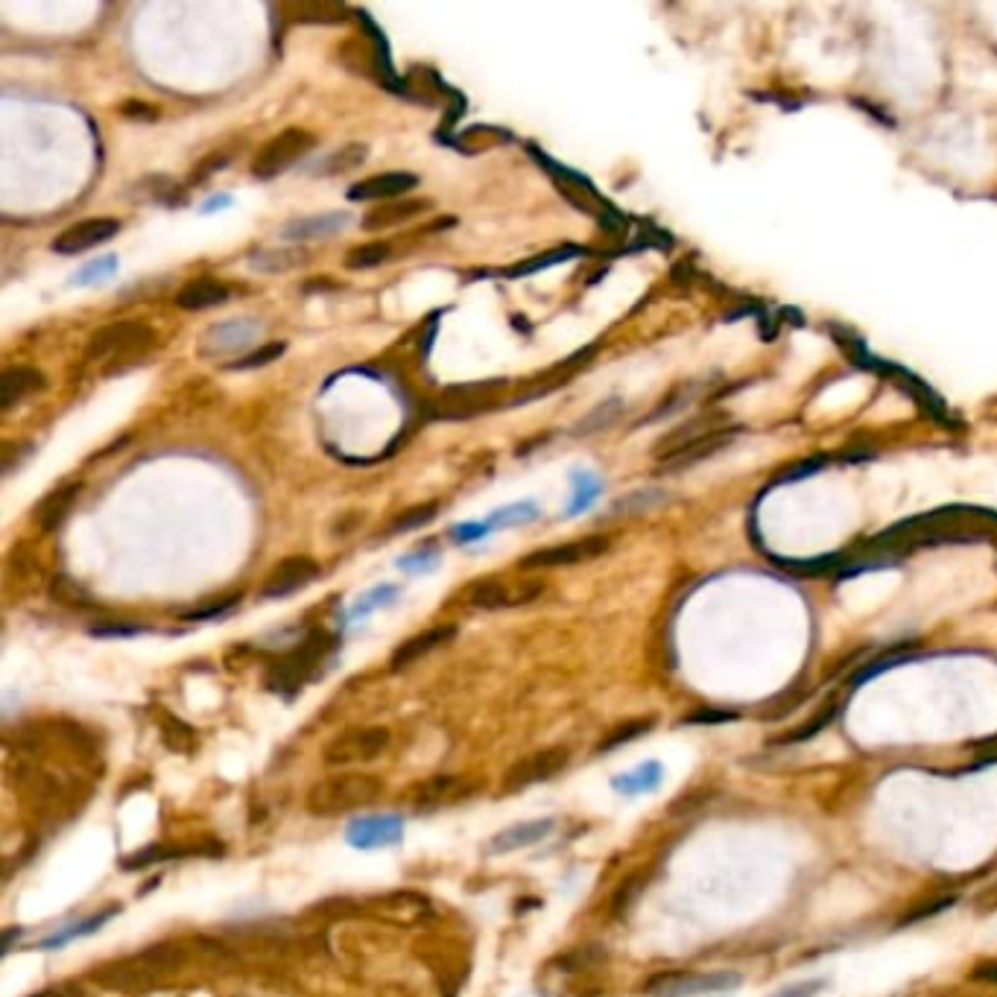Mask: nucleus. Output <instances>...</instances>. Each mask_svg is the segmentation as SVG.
<instances>
[{
    "label": "nucleus",
    "instance_id": "obj_26",
    "mask_svg": "<svg viewBox=\"0 0 997 997\" xmlns=\"http://www.w3.org/2000/svg\"><path fill=\"white\" fill-rule=\"evenodd\" d=\"M158 729H161V743L170 752H176V755H193L196 752V743H199L196 731L188 723H182L179 717H173L170 711L158 714Z\"/></svg>",
    "mask_w": 997,
    "mask_h": 997
},
{
    "label": "nucleus",
    "instance_id": "obj_40",
    "mask_svg": "<svg viewBox=\"0 0 997 997\" xmlns=\"http://www.w3.org/2000/svg\"><path fill=\"white\" fill-rule=\"evenodd\" d=\"M971 977H974L977 983H992V986H997V959L995 962H983V965H977V968L971 971Z\"/></svg>",
    "mask_w": 997,
    "mask_h": 997
},
{
    "label": "nucleus",
    "instance_id": "obj_4",
    "mask_svg": "<svg viewBox=\"0 0 997 997\" xmlns=\"http://www.w3.org/2000/svg\"><path fill=\"white\" fill-rule=\"evenodd\" d=\"M316 147L313 132L307 129H284L281 135H275L272 141L264 144V150L252 158V176L255 179H275L284 170H290L302 155H307Z\"/></svg>",
    "mask_w": 997,
    "mask_h": 997
},
{
    "label": "nucleus",
    "instance_id": "obj_23",
    "mask_svg": "<svg viewBox=\"0 0 997 997\" xmlns=\"http://www.w3.org/2000/svg\"><path fill=\"white\" fill-rule=\"evenodd\" d=\"M661 778H664V767L658 761H644V764H638V767L629 769V772L614 775L612 787L614 793H620V796H644V793H655L658 790Z\"/></svg>",
    "mask_w": 997,
    "mask_h": 997
},
{
    "label": "nucleus",
    "instance_id": "obj_18",
    "mask_svg": "<svg viewBox=\"0 0 997 997\" xmlns=\"http://www.w3.org/2000/svg\"><path fill=\"white\" fill-rule=\"evenodd\" d=\"M351 226V217L346 211H328V214H313V217H299V220H290L284 229H281V237L284 240H325V237H334L340 231Z\"/></svg>",
    "mask_w": 997,
    "mask_h": 997
},
{
    "label": "nucleus",
    "instance_id": "obj_10",
    "mask_svg": "<svg viewBox=\"0 0 997 997\" xmlns=\"http://www.w3.org/2000/svg\"><path fill=\"white\" fill-rule=\"evenodd\" d=\"M404 840V819L398 813H375V816H360L348 825L346 843L360 851H375V848H389Z\"/></svg>",
    "mask_w": 997,
    "mask_h": 997
},
{
    "label": "nucleus",
    "instance_id": "obj_13",
    "mask_svg": "<svg viewBox=\"0 0 997 997\" xmlns=\"http://www.w3.org/2000/svg\"><path fill=\"white\" fill-rule=\"evenodd\" d=\"M316 576H319V565H316L310 556H290V559H284V562L264 579V585H261V597L275 600V597L296 594V591L307 588Z\"/></svg>",
    "mask_w": 997,
    "mask_h": 997
},
{
    "label": "nucleus",
    "instance_id": "obj_15",
    "mask_svg": "<svg viewBox=\"0 0 997 997\" xmlns=\"http://www.w3.org/2000/svg\"><path fill=\"white\" fill-rule=\"evenodd\" d=\"M477 784L468 781V778H460V775H439V778H430L416 787L413 793V802L419 807H442V805H460L465 802L468 796H474Z\"/></svg>",
    "mask_w": 997,
    "mask_h": 997
},
{
    "label": "nucleus",
    "instance_id": "obj_39",
    "mask_svg": "<svg viewBox=\"0 0 997 997\" xmlns=\"http://www.w3.org/2000/svg\"><path fill=\"white\" fill-rule=\"evenodd\" d=\"M822 986H825L822 980H807V983H796V986L781 989L775 997H816V992H819Z\"/></svg>",
    "mask_w": 997,
    "mask_h": 997
},
{
    "label": "nucleus",
    "instance_id": "obj_43",
    "mask_svg": "<svg viewBox=\"0 0 997 997\" xmlns=\"http://www.w3.org/2000/svg\"><path fill=\"white\" fill-rule=\"evenodd\" d=\"M36 997H62V995H59V992H41V995Z\"/></svg>",
    "mask_w": 997,
    "mask_h": 997
},
{
    "label": "nucleus",
    "instance_id": "obj_17",
    "mask_svg": "<svg viewBox=\"0 0 997 997\" xmlns=\"http://www.w3.org/2000/svg\"><path fill=\"white\" fill-rule=\"evenodd\" d=\"M419 185V179L413 173H381V176H369L363 182H357L354 188H348V199L351 202H378V199H395L404 196Z\"/></svg>",
    "mask_w": 997,
    "mask_h": 997
},
{
    "label": "nucleus",
    "instance_id": "obj_36",
    "mask_svg": "<svg viewBox=\"0 0 997 997\" xmlns=\"http://www.w3.org/2000/svg\"><path fill=\"white\" fill-rule=\"evenodd\" d=\"M620 413V401H606L603 407H597L594 413H588L582 422L576 424V436H582V433H594V430H600V427H606V424H612V419Z\"/></svg>",
    "mask_w": 997,
    "mask_h": 997
},
{
    "label": "nucleus",
    "instance_id": "obj_14",
    "mask_svg": "<svg viewBox=\"0 0 997 997\" xmlns=\"http://www.w3.org/2000/svg\"><path fill=\"white\" fill-rule=\"evenodd\" d=\"M544 591L541 582H524L518 588H509L503 582H495V579H486V582H477L471 591H468V603L474 609H506V606H524L530 600H536L538 594Z\"/></svg>",
    "mask_w": 997,
    "mask_h": 997
},
{
    "label": "nucleus",
    "instance_id": "obj_30",
    "mask_svg": "<svg viewBox=\"0 0 997 997\" xmlns=\"http://www.w3.org/2000/svg\"><path fill=\"white\" fill-rule=\"evenodd\" d=\"M193 851H211V845H199V848H147V851H138L132 857L123 860V869H141V866H153V863H161V860H176V857H185V854H193Z\"/></svg>",
    "mask_w": 997,
    "mask_h": 997
},
{
    "label": "nucleus",
    "instance_id": "obj_19",
    "mask_svg": "<svg viewBox=\"0 0 997 997\" xmlns=\"http://www.w3.org/2000/svg\"><path fill=\"white\" fill-rule=\"evenodd\" d=\"M427 208H430L427 199H398V202H384V205H378L375 211H369V214L363 217V226L369 231L395 229V226H401V223L419 217V214L427 211Z\"/></svg>",
    "mask_w": 997,
    "mask_h": 997
},
{
    "label": "nucleus",
    "instance_id": "obj_12",
    "mask_svg": "<svg viewBox=\"0 0 997 997\" xmlns=\"http://www.w3.org/2000/svg\"><path fill=\"white\" fill-rule=\"evenodd\" d=\"M120 231V223L112 220V217H94V220H82L77 226L65 229L56 240H53V249L59 255H79V252H88L94 246H103L109 243Z\"/></svg>",
    "mask_w": 997,
    "mask_h": 997
},
{
    "label": "nucleus",
    "instance_id": "obj_42",
    "mask_svg": "<svg viewBox=\"0 0 997 997\" xmlns=\"http://www.w3.org/2000/svg\"><path fill=\"white\" fill-rule=\"evenodd\" d=\"M983 910H997V886L983 895Z\"/></svg>",
    "mask_w": 997,
    "mask_h": 997
},
{
    "label": "nucleus",
    "instance_id": "obj_6",
    "mask_svg": "<svg viewBox=\"0 0 997 997\" xmlns=\"http://www.w3.org/2000/svg\"><path fill=\"white\" fill-rule=\"evenodd\" d=\"M258 334H261V322H255L249 316H237V319L220 322L211 331H205L202 340H199V354L202 357H223V354H240L243 357V354H249L246 348L258 340Z\"/></svg>",
    "mask_w": 997,
    "mask_h": 997
},
{
    "label": "nucleus",
    "instance_id": "obj_9",
    "mask_svg": "<svg viewBox=\"0 0 997 997\" xmlns=\"http://www.w3.org/2000/svg\"><path fill=\"white\" fill-rule=\"evenodd\" d=\"M503 381L495 384H471V386H454L448 392L439 395L433 416L436 419H471L483 410H489L495 404V395L503 389Z\"/></svg>",
    "mask_w": 997,
    "mask_h": 997
},
{
    "label": "nucleus",
    "instance_id": "obj_37",
    "mask_svg": "<svg viewBox=\"0 0 997 997\" xmlns=\"http://www.w3.org/2000/svg\"><path fill=\"white\" fill-rule=\"evenodd\" d=\"M398 597V588H392V585H384V588H378V591H372V594H366L360 603H357V609H354V617H360V614H369L372 609H381V606H386V603H392Z\"/></svg>",
    "mask_w": 997,
    "mask_h": 997
},
{
    "label": "nucleus",
    "instance_id": "obj_3",
    "mask_svg": "<svg viewBox=\"0 0 997 997\" xmlns=\"http://www.w3.org/2000/svg\"><path fill=\"white\" fill-rule=\"evenodd\" d=\"M153 346V328L141 325V322H115L100 328L88 343H85V357L94 363H106V360H120V357H132L141 354Z\"/></svg>",
    "mask_w": 997,
    "mask_h": 997
},
{
    "label": "nucleus",
    "instance_id": "obj_16",
    "mask_svg": "<svg viewBox=\"0 0 997 997\" xmlns=\"http://www.w3.org/2000/svg\"><path fill=\"white\" fill-rule=\"evenodd\" d=\"M556 822L553 819H530V822H518V825H509L498 831L489 843H486V851L489 854H512L518 848H527V845H536L541 840H547L553 834Z\"/></svg>",
    "mask_w": 997,
    "mask_h": 997
},
{
    "label": "nucleus",
    "instance_id": "obj_5",
    "mask_svg": "<svg viewBox=\"0 0 997 997\" xmlns=\"http://www.w3.org/2000/svg\"><path fill=\"white\" fill-rule=\"evenodd\" d=\"M740 986V977L729 971L717 974H688V971H673V974H658L647 983V997H699V995H726L731 989Z\"/></svg>",
    "mask_w": 997,
    "mask_h": 997
},
{
    "label": "nucleus",
    "instance_id": "obj_35",
    "mask_svg": "<svg viewBox=\"0 0 997 997\" xmlns=\"http://www.w3.org/2000/svg\"><path fill=\"white\" fill-rule=\"evenodd\" d=\"M536 518V506L530 503H518V506H506L495 512L483 527H509V524H524V521H533Z\"/></svg>",
    "mask_w": 997,
    "mask_h": 997
},
{
    "label": "nucleus",
    "instance_id": "obj_29",
    "mask_svg": "<svg viewBox=\"0 0 997 997\" xmlns=\"http://www.w3.org/2000/svg\"><path fill=\"white\" fill-rule=\"evenodd\" d=\"M436 512H439V503H436V500H430V503H419V506H410L407 512L395 515V518L386 524L384 536H395V533H407V530L424 527V524H430V521L436 518Z\"/></svg>",
    "mask_w": 997,
    "mask_h": 997
},
{
    "label": "nucleus",
    "instance_id": "obj_11",
    "mask_svg": "<svg viewBox=\"0 0 997 997\" xmlns=\"http://www.w3.org/2000/svg\"><path fill=\"white\" fill-rule=\"evenodd\" d=\"M603 550H609V538L603 536H588L579 541H568V544H553L536 550L530 556L521 559L524 571H536V568H559V565H576V562H588L594 556H600Z\"/></svg>",
    "mask_w": 997,
    "mask_h": 997
},
{
    "label": "nucleus",
    "instance_id": "obj_34",
    "mask_svg": "<svg viewBox=\"0 0 997 997\" xmlns=\"http://www.w3.org/2000/svg\"><path fill=\"white\" fill-rule=\"evenodd\" d=\"M281 354H284V343H269V346L252 348L249 354H243V357L231 360L229 366L231 369H255V366H267V363H272V360H278Z\"/></svg>",
    "mask_w": 997,
    "mask_h": 997
},
{
    "label": "nucleus",
    "instance_id": "obj_22",
    "mask_svg": "<svg viewBox=\"0 0 997 997\" xmlns=\"http://www.w3.org/2000/svg\"><path fill=\"white\" fill-rule=\"evenodd\" d=\"M44 386V375L39 369H30V366H18V369H9L3 375V389H0V404L3 410H12L15 404L33 398Z\"/></svg>",
    "mask_w": 997,
    "mask_h": 997
},
{
    "label": "nucleus",
    "instance_id": "obj_41",
    "mask_svg": "<svg viewBox=\"0 0 997 997\" xmlns=\"http://www.w3.org/2000/svg\"><path fill=\"white\" fill-rule=\"evenodd\" d=\"M135 632H141L138 626H97V629H91V635H135Z\"/></svg>",
    "mask_w": 997,
    "mask_h": 997
},
{
    "label": "nucleus",
    "instance_id": "obj_25",
    "mask_svg": "<svg viewBox=\"0 0 997 997\" xmlns=\"http://www.w3.org/2000/svg\"><path fill=\"white\" fill-rule=\"evenodd\" d=\"M117 913H120V907H106V910H100L97 916H88V919L74 921V924H68V927H59L53 936L41 939L39 948H44V951H56V948H62V945H68V942H74V939L91 936V933H97V930L112 919V916H117Z\"/></svg>",
    "mask_w": 997,
    "mask_h": 997
},
{
    "label": "nucleus",
    "instance_id": "obj_24",
    "mask_svg": "<svg viewBox=\"0 0 997 997\" xmlns=\"http://www.w3.org/2000/svg\"><path fill=\"white\" fill-rule=\"evenodd\" d=\"M77 495H79V483H74V486H62V489L50 492L47 498L41 500L39 506H36V524H39V530L53 533V530L71 515V506H74Z\"/></svg>",
    "mask_w": 997,
    "mask_h": 997
},
{
    "label": "nucleus",
    "instance_id": "obj_8",
    "mask_svg": "<svg viewBox=\"0 0 997 997\" xmlns=\"http://www.w3.org/2000/svg\"><path fill=\"white\" fill-rule=\"evenodd\" d=\"M328 650H331V638L328 635H322V632H313L310 638H307L305 644L299 647V650H293L278 667H275V673H272V679H269V685L272 688H284V691H290V688H299L302 682H305L307 676L316 670V664L328 655Z\"/></svg>",
    "mask_w": 997,
    "mask_h": 997
},
{
    "label": "nucleus",
    "instance_id": "obj_38",
    "mask_svg": "<svg viewBox=\"0 0 997 997\" xmlns=\"http://www.w3.org/2000/svg\"><path fill=\"white\" fill-rule=\"evenodd\" d=\"M237 603H240V594H231V597L220 600V603H211V606H202V609H196V612H188L185 614V620H208V617H220V614H226L229 609H234Z\"/></svg>",
    "mask_w": 997,
    "mask_h": 997
},
{
    "label": "nucleus",
    "instance_id": "obj_33",
    "mask_svg": "<svg viewBox=\"0 0 997 997\" xmlns=\"http://www.w3.org/2000/svg\"><path fill=\"white\" fill-rule=\"evenodd\" d=\"M571 255H576L574 249H556V252H547V255H538V258H533V261H524V264H518V267L503 269V275H506V278H518V275H530V272H538V269L553 267V264H559V261H568Z\"/></svg>",
    "mask_w": 997,
    "mask_h": 997
},
{
    "label": "nucleus",
    "instance_id": "obj_20",
    "mask_svg": "<svg viewBox=\"0 0 997 997\" xmlns=\"http://www.w3.org/2000/svg\"><path fill=\"white\" fill-rule=\"evenodd\" d=\"M457 635V629L454 626H436V629H427V632H422V635H413L410 641H404L398 650L392 652V670H401V667H407V664H413V661H419L422 655H427V652H433L436 647H442V644H448L451 638Z\"/></svg>",
    "mask_w": 997,
    "mask_h": 997
},
{
    "label": "nucleus",
    "instance_id": "obj_21",
    "mask_svg": "<svg viewBox=\"0 0 997 997\" xmlns=\"http://www.w3.org/2000/svg\"><path fill=\"white\" fill-rule=\"evenodd\" d=\"M231 287L217 281V278H196L191 284H185L176 296V305L182 310H205V307H217L223 302H229Z\"/></svg>",
    "mask_w": 997,
    "mask_h": 997
},
{
    "label": "nucleus",
    "instance_id": "obj_2",
    "mask_svg": "<svg viewBox=\"0 0 997 997\" xmlns=\"http://www.w3.org/2000/svg\"><path fill=\"white\" fill-rule=\"evenodd\" d=\"M389 729L384 726H366V729L340 731L331 737L322 749V761L328 767H354V764H369L381 758L389 746Z\"/></svg>",
    "mask_w": 997,
    "mask_h": 997
},
{
    "label": "nucleus",
    "instance_id": "obj_31",
    "mask_svg": "<svg viewBox=\"0 0 997 997\" xmlns=\"http://www.w3.org/2000/svg\"><path fill=\"white\" fill-rule=\"evenodd\" d=\"M392 258V249L386 243H363V246H354L351 252L346 255V267L348 269H372L381 267Z\"/></svg>",
    "mask_w": 997,
    "mask_h": 997
},
{
    "label": "nucleus",
    "instance_id": "obj_27",
    "mask_svg": "<svg viewBox=\"0 0 997 997\" xmlns=\"http://www.w3.org/2000/svg\"><path fill=\"white\" fill-rule=\"evenodd\" d=\"M302 264H307L305 249H267L252 258V269H261V272H290Z\"/></svg>",
    "mask_w": 997,
    "mask_h": 997
},
{
    "label": "nucleus",
    "instance_id": "obj_7",
    "mask_svg": "<svg viewBox=\"0 0 997 997\" xmlns=\"http://www.w3.org/2000/svg\"><path fill=\"white\" fill-rule=\"evenodd\" d=\"M568 758H571V752L565 746H550V749L533 752V755L515 761L512 767L506 769L503 787L506 790H524V787H533L541 781H550L553 775H559L562 769L568 767Z\"/></svg>",
    "mask_w": 997,
    "mask_h": 997
},
{
    "label": "nucleus",
    "instance_id": "obj_1",
    "mask_svg": "<svg viewBox=\"0 0 997 997\" xmlns=\"http://www.w3.org/2000/svg\"><path fill=\"white\" fill-rule=\"evenodd\" d=\"M384 796V781L369 772H340L319 778L307 790V810L319 819L354 813L360 807L375 805Z\"/></svg>",
    "mask_w": 997,
    "mask_h": 997
},
{
    "label": "nucleus",
    "instance_id": "obj_32",
    "mask_svg": "<svg viewBox=\"0 0 997 997\" xmlns=\"http://www.w3.org/2000/svg\"><path fill=\"white\" fill-rule=\"evenodd\" d=\"M652 729V720H635V723H623L620 729H614L606 734V740L600 743V752H609V749H617V746H626L632 743L635 737H644L647 731Z\"/></svg>",
    "mask_w": 997,
    "mask_h": 997
},
{
    "label": "nucleus",
    "instance_id": "obj_28",
    "mask_svg": "<svg viewBox=\"0 0 997 997\" xmlns=\"http://www.w3.org/2000/svg\"><path fill=\"white\" fill-rule=\"evenodd\" d=\"M366 155H369V147H366V144L351 141L346 147H340L334 155H328L319 173H322V176H340V173H348V170L360 167V164L366 161Z\"/></svg>",
    "mask_w": 997,
    "mask_h": 997
}]
</instances>
